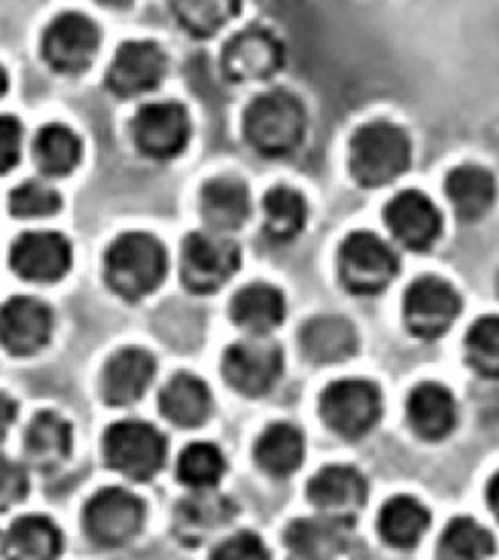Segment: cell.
<instances>
[{
    "label": "cell",
    "mask_w": 499,
    "mask_h": 560,
    "mask_svg": "<svg viewBox=\"0 0 499 560\" xmlns=\"http://www.w3.org/2000/svg\"><path fill=\"white\" fill-rule=\"evenodd\" d=\"M104 281L123 300L139 302L167 276V252L160 238L132 231L117 236L104 253Z\"/></svg>",
    "instance_id": "obj_1"
},
{
    "label": "cell",
    "mask_w": 499,
    "mask_h": 560,
    "mask_svg": "<svg viewBox=\"0 0 499 560\" xmlns=\"http://www.w3.org/2000/svg\"><path fill=\"white\" fill-rule=\"evenodd\" d=\"M309 127L306 106L288 90H271L251 101L243 133L251 148L265 158H286L302 145Z\"/></svg>",
    "instance_id": "obj_2"
},
{
    "label": "cell",
    "mask_w": 499,
    "mask_h": 560,
    "mask_svg": "<svg viewBox=\"0 0 499 560\" xmlns=\"http://www.w3.org/2000/svg\"><path fill=\"white\" fill-rule=\"evenodd\" d=\"M411 163L410 135L390 120L361 125L351 139V172L368 188H382L408 172Z\"/></svg>",
    "instance_id": "obj_3"
},
{
    "label": "cell",
    "mask_w": 499,
    "mask_h": 560,
    "mask_svg": "<svg viewBox=\"0 0 499 560\" xmlns=\"http://www.w3.org/2000/svg\"><path fill=\"white\" fill-rule=\"evenodd\" d=\"M103 453L111 469L132 481H149L165 465L167 439L146 420H118L104 432Z\"/></svg>",
    "instance_id": "obj_4"
},
{
    "label": "cell",
    "mask_w": 499,
    "mask_h": 560,
    "mask_svg": "<svg viewBox=\"0 0 499 560\" xmlns=\"http://www.w3.org/2000/svg\"><path fill=\"white\" fill-rule=\"evenodd\" d=\"M338 278L357 295L383 292L399 271L396 249L375 233L355 231L338 247Z\"/></svg>",
    "instance_id": "obj_5"
},
{
    "label": "cell",
    "mask_w": 499,
    "mask_h": 560,
    "mask_svg": "<svg viewBox=\"0 0 499 560\" xmlns=\"http://www.w3.org/2000/svg\"><path fill=\"white\" fill-rule=\"evenodd\" d=\"M146 503L125 487L96 491L82 512V526L101 548H120L132 542L146 524Z\"/></svg>",
    "instance_id": "obj_6"
},
{
    "label": "cell",
    "mask_w": 499,
    "mask_h": 560,
    "mask_svg": "<svg viewBox=\"0 0 499 560\" xmlns=\"http://www.w3.org/2000/svg\"><path fill=\"white\" fill-rule=\"evenodd\" d=\"M241 266L235 241L214 231H196L182 243V281L194 294H212L231 280Z\"/></svg>",
    "instance_id": "obj_7"
},
{
    "label": "cell",
    "mask_w": 499,
    "mask_h": 560,
    "mask_svg": "<svg viewBox=\"0 0 499 560\" xmlns=\"http://www.w3.org/2000/svg\"><path fill=\"white\" fill-rule=\"evenodd\" d=\"M380 387L365 380H340L328 385L321 396V416L326 427L343 439H361L382 418Z\"/></svg>",
    "instance_id": "obj_8"
},
{
    "label": "cell",
    "mask_w": 499,
    "mask_h": 560,
    "mask_svg": "<svg viewBox=\"0 0 499 560\" xmlns=\"http://www.w3.org/2000/svg\"><path fill=\"white\" fill-rule=\"evenodd\" d=\"M283 373L281 347L265 337H251L231 345L222 357L227 384L243 396L257 398L271 392Z\"/></svg>",
    "instance_id": "obj_9"
},
{
    "label": "cell",
    "mask_w": 499,
    "mask_h": 560,
    "mask_svg": "<svg viewBox=\"0 0 499 560\" xmlns=\"http://www.w3.org/2000/svg\"><path fill=\"white\" fill-rule=\"evenodd\" d=\"M131 137L143 155L167 162L190 143V115L186 106L174 101L146 104L132 117Z\"/></svg>",
    "instance_id": "obj_10"
},
{
    "label": "cell",
    "mask_w": 499,
    "mask_h": 560,
    "mask_svg": "<svg viewBox=\"0 0 499 560\" xmlns=\"http://www.w3.org/2000/svg\"><path fill=\"white\" fill-rule=\"evenodd\" d=\"M98 25L82 13H61L44 33V58L49 68L61 74H80L89 70L101 47Z\"/></svg>",
    "instance_id": "obj_11"
},
{
    "label": "cell",
    "mask_w": 499,
    "mask_h": 560,
    "mask_svg": "<svg viewBox=\"0 0 499 560\" xmlns=\"http://www.w3.org/2000/svg\"><path fill=\"white\" fill-rule=\"evenodd\" d=\"M461 312V295L437 276L411 281L404 295V320L411 335L420 339H439L455 325Z\"/></svg>",
    "instance_id": "obj_12"
},
{
    "label": "cell",
    "mask_w": 499,
    "mask_h": 560,
    "mask_svg": "<svg viewBox=\"0 0 499 560\" xmlns=\"http://www.w3.org/2000/svg\"><path fill=\"white\" fill-rule=\"evenodd\" d=\"M72 243L56 231H27L16 236L9 264L19 278L33 283L59 281L72 267Z\"/></svg>",
    "instance_id": "obj_13"
},
{
    "label": "cell",
    "mask_w": 499,
    "mask_h": 560,
    "mask_svg": "<svg viewBox=\"0 0 499 560\" xmlns=\"http://www.w3.org/2000/svg\"><path fill=\"white\" fill-rule=\"evenodd\" d=\"M54 312L33 295H13L0 304V347L13 357L39 353L51 339Z\"/></svg>",
    "instance_id": "obj_14"
},
{
    "label": "cell",
    "mask_w": 499,
    "mask_h": 560,
    "mask_svg": "<svg viewBox=\"0 0 499 560\" xmlns=\"http://www.w3.org/2000/svg\"><path fill=\"white\" fill-rule=\"evenodd\" d=\"M383 221L397 243L411 252L430 249L442 233L441 210L420 190H404L390 198Z\"/></svg>",
    "instance_id": "obj_15"
},
{
    "label": "cell",
    "mask_w": 499,
    "mask_h": 560,
    "mask_svg": "<svg viewBox=\"0 0 499 560\" xmlns=\"http://www.w3.org/2000/svg\"><path fill=\"white\" fill-rule=\"evenodd\" d=\"M167 74V56L153 42H127L106 70V86L120 98L153 92Z\"/></svg>",
    "instance_id": "obj_16"
},
{
    "label": "cell",
    "mask_w": 499,
    "mask_h": 560,
    "mask_svg": "<svg viewBox=\"0 0 499 560\" xmlns=\"http://www.w3.org/2000/svg\"><path fill=\"white\" fill-rule=\"evenodd\" d=\"M352 517H300L286 528V546L294 560H335L351 542Z\"/></svg>",
    "instance_id": "obj_17"
},
{
    "label": "cell",
    "mask_w": 499,
    "mask_h": 560,
    "mask_svg": "<svg viewBox=\"0 0 499 560\" xmlns=\"http://www.w3.org/2000/svg\"><path fill=\"white\" fill-rule=\"evenodd\" d=\"M236 505L231 498L214 489H194V493L177 503L174 532L184 545H202L224 530L235 520Z\"/></svg>",
    "instance_id": "obj_18"
},
{
    "label": "cell",
    "mask_w": 499,
    "mask_h": 560,
    "mask_svg": "<svg viewBox=\"0 0 499 560\" xmlns=\"http://www.w3.org/2000/svg\"><path fill=\"white\" fill-rule=\"evenodd\" d=\"M153 354L139 347H125L104 363L101 394L108 406H131L146 396L155 380Z\"/></svg>",
    "instance_id": "obj_19"
},
{
    "label": "cell",
    "mask_w": 499,
    "mask_h": 560,
    "mask_svg": "<svg viewBox=\"0 0 499 560\" xmlns=\"http://www.w3.org/2000/svg\"><path fill=\"white\" fill-rule=\"evenodd\" d=\"M222 66L235 82H257L281 68V44L267 30L236 33L222 51Z\"/></svg>",
    "instance_id": "obj_20"
},
{
    "label": "cell",
    "mask_w": 499,
    "mask_h": 560,
    "mask_svg": "<svg viewBox=\"0 0 499 560\" xmlns=\"http://www.w3.org/2000/svg\"><path fill=\"white\" fill-rule=\"evenodd\" d=\"M368 481L349 465H328L309 483V500L321 514L351 517L368 498Z\"/></svg>",
    "instance_id": "obj_21"
},
{
    "label": "cell",
    "mask_w": 499,
    "mask_h": 560,
    "mask_svg": "<svg viewBox=\"0 0 499 560\" xmlns=\"http://www.w3.org/2000/svg\"><path fill=\"white\" fill-rule=\"evenodd\" d=\"M200 212L208 231L233 233L251 217V194L247 184L235 176L212 177L200 192Z\"/></svg>",
    "instance_id": "obj_22"
},
{
    "label": "cell",
    "mask_w": 499,
    "mask_h": 560,
    "mask_svg": "<svg viewBox=\"0 0 499 560\" xmlns=\"http://www.w3.org/2000/svg\"><path fill=\"white\" fill-rule=\"evenodd\" d=\"M410 428L426 441H441L456 427L455 396L441 384H420L411 389L406 404Z\"/></svg>",
    "instance_id": "obj_23"
},
{
    "label": "cell",
    "mask_w": 499,
    "mask_h": 560,
    "mask_svg": "<svg viewBox=\"0 0 499 560\" xmlns=\"http://www.w3.org/2000/svg\"><path fill=\"white\" fill-rule=\"evenodd\" d=\"M72 424L58 412H39L25 432V457L37 471H56L72 455Z\"/></svg>",
    "instance_id": "obj_24"
},
{
    "label": "cell",
    "mask_w": 499,
    "mask_h": 560,
    "mask_svg": "<svg viewBox=\"0 0 499 560\" xmlns=\"http://www.w3.org/2000/svg\"><path fill=\"white\" fill-rule=\"evenodd\" d=\"M446 198L463 221H479L496 205L498 184L494 174L475 163H463L446 176Z\"/></svg>",
    "instance_id": "obj_25"
},
{
    "label": "cell",
    "mask_w": 499,
    "mask_h": 560,
    "mask_svg": "<svg viewBox=\"0 0 499 560\" xmlns=\"http://www.w3.org/2000/svg\"><path fill=\"white\" fill-rule=\"evenodd\" d=\"M231 318L251 337H265L286 318V298L276 285L250 283L231 300Z\"/></svg>",
    "instance_id": "obj_26"
},
{
    "label": "cell",
    "mask_w": 499,
    "mask_h": 560,
    "mask_svg": "<svg viewBox=\"0 0 499 560\" xmlns=\"http://www.w3.org/2000/svg\"><path fill=\"white\" fill-rule=\"evenodd\" d=\"M61 530L51 517L31 514L15 520L2 538L4 560H58L61 555Z\"/></svg>",
    "instance_id": "obj_27"
},
{
    "label": "cell",
    "mask_w": 499,
    "mask_h": 560,
    "mask_svg": "<svg viewBox=\"0 0 499 560\" xmlns=\"http://www.w3.org/2000/svg\"><path fill=\"white\" fill-rule=\"evenodd\" d=\"M160 410L176 427H202L212 412L210 389L194 373L179 371L163 385Z\"/></svg>",
    "instance_id": "obj_28"
},
{
    "label": "cell",
    "mask_w": 499,
    "mask_h": 560,
    "mask_svg": "<svg viewBox=\"0 0 499 560\" xmlns=\"http://www.w3.org/2000/svg\"><path fill=\"white\" fill-rule=\"evenodd\" d=\"M300 347L312 363H338L357 351V332L343 316H316L302 326Z\"/></svg>",
    "instance_id": "obj_29"
},
{
    "label": "cell",
    "mask_w": 499,
    "mask_h": 560,
    "mask_svg": "<svg viewBox=\"0 0 499 560\" xmlns=\"http://www.w3.org/2000/svg\"><path fill=\"white\" fill-rule=\"evenodd\" d=\"M306 443L300 428L290 422H274L265 428L255 443V460L274 477H288L300 469Z\"/></svg>",
    "instance_id": "obj_30"
},
{
    "label": "cell",
    "mask_w": 499,
    "mask_h": 560,
    "mask_svg": "<svg viewBox=\"0 0 499 560\" xmlns=\"http://www.w3.org/2000/svg\"><path fill=\"white\" fill-rule=\"evenodd\" d=\"M82 151L80 137L59 122L42 127L33 141L35 163L49 177L72 174L82 162Z\"/></svg>",
    "instance_id": "obj_31"
},
{
    "label": "cell",
    "mask_w": 499,
    "mask_h": 560,
    "mask_svg": "<svg viewBox=\"0 0 499 560\" xmlns=\"http://www.w3.org/2000/svg\"><path fill=\"white\" fill-rule=\"evenodd\" d=\"M430 514L425 503L410 495H396L385 503L380 514V534L394 548H411L425 538Z\"/></svg>",
    "instance_id": "obj_32"
},
{
    "label": "cell",
    "mask_w": 499,
    "mask_h": 560,
    "mask_svg": "<svg viewBox=\"0 0 499 560\" xmlns=\"http://www.w3.org/2000/svg\"><path fill=\"white\" fill-rule=\"evenodd\" d=\"M265 233L276 241H292L306 229L309 202L302 194L276 186L264 198Z\"/></svg>",
    "instance_id": "obj_33"
},
{
    "label": "cell",
    "mask_w": 499,
    "mask_h": 560,
    "mask_svg": "<svg viewBox=\"0 0 499 560\" xmlns=\"http://www.w3.org/2000/svg\"><path fill=\"white\" fill-rule=\"evenodd\" d=\"M494 536L473 517H455L441 534L439 560H485L494 555Z\"/></svg>",
    "instance_id": "obj_34"
},
{
    "label": "cell",
    "mask_w": 499,
    "mask_h": 560,
    "mask_svg": "<svg viewBox=\"0 0 499 560\" xmlns=\"http://www.w3.org/2000/svg\"><path fill=\"white\" fill-rule=\"evenodd\" d=\"M243 0H172L177 23L194 37H212L241 11Z\"/></svg>",
    "instance_id": "obj_35"
},
{
    "label": "cell",
    "mask_w": 499,
    "mask_h": 560,
    "mask_svg": "<svg viewBox=\"0 0 499 560\" xmlns=\"http://www.w3.org/2000/svg\"><path fill=\"white\" fill-rule=\"evenodd\" d=\"M227 472V458L212 443H192L177 458V477L190 489H214Z\"/></svg>",
    "instance_id": "obj_36"
},
{
    "label": "cell",
    "mask_w": 499,
    "mask_h": 560,
    "mask_svg": "<svg viewBox=\"0 0 499 560\" xmlns=\"http://www.w3.org/2000/svg\"><path fill=\"white\" fill-rule=\"evenodd\" d=\"M465 359L481 377L499 380V316H481L471 325Z\"/></svg>",
    "instance_id": "obj_37"
},
{
    "label": "cell",
    "mask_w": 499,
    "mask_h": 560,
    "mask_svg": "<svg viewBox=\"0 0 499 560\" xmlns=\"http://www.w3.org/2000/svg\"><path fill=\"white\" fill-rule=\"evenodd\" d=\"M61 208V196L44 179L19 184L9 196V210L16 219H45Z\"/></svg>",
    "instance_id": "obj_38"
},
{
    "label": "cell",
    "mask_w": 499,
    "mask_h": 560,
    "mask_svg": "<svg viewBox=\"0 0 499 560\" xmlns=\"http://www.w3.org/2000/svg\"><path fill=\"white\" fill-rule=\"evenodd\" d=\"M210 560H271V555L257 534L239 532L224 538L212 550Z\"/></svg>",
    "instance_id": "obj_39"
},
{
    "label": "cell",
    "mask_w": 499,
    "mask_h": 560,
    "mask_svg": "<svg viewBox=\"0 0 499 560\" xmlns=\"http://www.w3.org/2000/svg\"><path fill=\"white\" fill-rule=\"evenodd\" d=\"M30 491V475L23 465L0 455V514L23 502Z\"/></svg>",
    "instance_id": "obj_40"
},
{
    "label": "cell",
    "mask_w": 499,
    "mask_h": 560,
    "mask_svg": "<svg viewBox=\"0 0 499 560\" xmlns=\"http://www.w3.org/2000/svg\"><path fill=\"white\" fill-rule=\"evenodd\" d=\"M23 125L11 115H0V174H9L21 160Z\"/></svg>",
    "instance_id": "obj_41"
},
{
    "label": "cell",
    "mask_w": 499,
    "mask_h": 560,
    "mask_svg": "<svg viewBox=\"0 0 499 560\" xmlns=\"http://www.w3.org/2000/svg\"><path fill=\"white\" fill-rule=\"evenodd\" d=\"M16 404L15 399L0 392V443L7 439L9 430L15 424Z\"/></svg>",
    "instance_id": "obj_42"
},
{
    "label": "cell",
    "mask_w": 499,
    "mask_h": 560,
    "mask_svg": "<svg viewBox=\"0 0 499 560\" xmlns=\"http://www.w3.org/2000/svg\"><path fill=\"white\" fill-rule=\"evenodd\" d=\"M487 503H489V510L499 520V471L491 477V481L487 486Z\"/></svg>",
    "instance_id": "obj_43"
},
{
    "label": "cell",
    "mask_w": 499,
    "mask_h": 560,
    "mask_svg": "<svg viewBox=\"0 0 499 560\" xmlns=\"http://www.w3.org/2000/svg\"><path fill=\"white\" fill-rule=\"evenodd\" d=\"M96 2L108 7V9H127V7H131L135 0H96Z\"/></svg>",
    "instance_id": "obj_44"
},
{
    "label": "cell",
    "mask_w": 499,
    "mask_h": 560,
    "mask_svg": "<svg viewBox=\"0 0 499 560\" xmlns=\"http://www.w3.org/2000/svg\"><path fill=\"white\" fill-rule=\"evenodd\" d=\"M7 90H9V75L4 72V68L0 66V96H4Z\"/></svg>",
    "instance_id": "obj_45"
}]
</instances>
